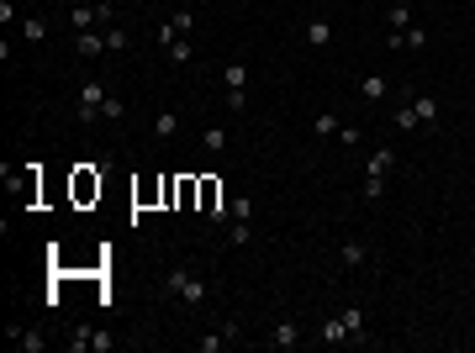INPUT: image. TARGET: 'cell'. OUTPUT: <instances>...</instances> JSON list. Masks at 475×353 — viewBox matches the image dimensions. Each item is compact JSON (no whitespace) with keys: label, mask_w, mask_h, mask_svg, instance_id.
Listing matches in <instances>:
<instances>
[{"label":"cell","mask_w":475,"mask_h":353,"mask_svg":"<svg viewBox=\"0 0 475 353\" xmlns=\"http://www.w3.org/2000/svg\"><path fill=\"white\" fill-rule=\"evenodd\" d=\"M396 127H401V132H423V121H417V111H412V101H406L401 111H396Z\"/></svg>","instance_id":"cell-24"},{"label":"cell","mask_w":475,"mask_h":353,"mask_svg":"<svg viewBox=\"0 0 475 353\" xmlns=\"http://www.w3.org/2000/svg\"><path fill=\"white\" fill-rule=\"evenodd\" d=\"M338 317H344V327H349V343H370V322H364V306H344Z\"/></svg>","instance_id":"cell-5"},{"label":"cell","mask_w":475,"mask_h":353,"mask_svg":"<svg viewBox=\"0 0 475 353\" xmlns=\"http://www.w3.org/2000/svg\"><path fill=\"white\" fill-rule=\"evenodd\" d=\"M201 148H206V153H222V148H227V132H222V127H206V132H201Z\"/></svg>","instance_id":"cell-22"},{"label":"cell","mask_w":475,"mask_h":353,"mask_svg":"<svg viewBox=\"0 0 475 353\" xmlns=\"http://www.w3.org/2000/svg\"><path fill=\"white\" fill-rule=\"evenodd\" d=\"M164 290L174 295V301H185V306H201L211 295V285H206V275L201 269H190V264H174L169 275H164Z\"/></svg>","instance_id":"cell-1"},{"label":"cell","mask_w":475,"mask_h":353,"mask_svg":"<svg viewBox=\"0 0 475 353\" xmlns=\"http://www.w3.org/2000/svg\"><path fill=\"white\" fill-rule=\"evenodd\" d=\"M428 43V32H423V26H401V32H391V48H396V53H417V48H423Z\"/></svg>","instance_id":"cell-7"},{"label":"cell","mask_w":475,"mask_h":353,"mask_svg":"<svg viewBox=\"0 0 475 353\" xmlns=\"http://www.w3.org/2000/svg\"><path fill=\"white\" fill-rule=\"evenodd\" d=\"M306 43H311V48H328V43H333V21H322V16L306 21Z\"/></svg>","instance_id":"cell-12"},{"label":"cell","mask_w":475,"mask_h":353,"mask_svg":"<svg viewBox=\"0 0 475 353\" xmlns=\"http://www.w3.org/2000/svg\"><path fill=\"white\" fill-rule=\"evenodd\" d=\"M412 111H417L423 127H433V121H439V101H433V95H412Z\"/></svg>","instance_id":"cell-14"},{"label":"cell","mask_w":475,"mask_h":353,"mask_svg":"<svg viewBox=\"0 0 475 353\" xmlns=\"http://www.w3.org/2000/svg\"><path fill=\"white\" fill-rule=\"evenodd\" d=\"M386 90H391L386 74H364V79H359V95H364V101H386Z\"/></svg>","instance_id":"cell-11"},{"label":"cell","mask_w":475,"mask_h":353,"mask_svg":"<svg viewBox=\"0 0 475 353\" xmlns=\"http://www.w3.org/2000/svg\"><path fill=\"white\" fill-rule=\"evenodd\" d=\"M264 343H269V348H296V343H301V327H296V322H275Z\"/></svg>","instance_id":"cell-9"},{"label":"cell","mask_w":475,"mask_h":353,"mask_svg":"<svg viewBox=\"0 0 475 353\" xmlns=\"http://www.w3.org/2000/svg\"><path fill=\"white\" fill-rule=\"evenodd\" d=\"M90 348H95V353H111V348H116V337H111V332H95V343H90Z\"/></svg>","instance_id":"cell-30"},{"label":"cell","mask_w":475,"mask_h":353,"mask_svg":"<svg viewBox=\"0 0 475 353\" xmlns=\"http://www.w3.org/2000/svg\"><path fill=\"white\" fill-rule=\"evenodd\" d=\"M169 26H174L180 37H190V26H196V16H190V11H174V16H169Z\"/></svg>","instance_id":"cell-28"},{"label":"cell","mask_w":475,"mask_h":353,"mask_svg":"<svg viewBox=\"0 0 475 353\" xmlns=\"http://www.w3.org/2000/svg\"><path fill=\"white\" fill-rule=\"evenodd\" d=\"M222 85H227V106L243 111V101H249V95H243V85H249V63H227V69H222Z\"/></svg>","instance_id":"cell-3"},{"label":"cell","mask_w":475,"mask_h":353,"mask_svg":"<svg viewBox=\"0 0 475 353\" xmlns=\"http://www.w3.org/2000/svg\"><path fill=\"white\" fill-rule=\"evenodd\" d=\"M317 343H349V327H344V317H328V322H322Z\"/></svg>","instance_id":"cell-15"},{"label":"cell","mask_w":475,"mask_h":353,"mask_svg":"<svg viewBox=\"0 0 475 353\" xmlns=\"http://www.w3.org/2000/svg\"><path fill=\"white\" fill-rule=\"evenodd\" d=\"M227 242H233V248H243V242H254V227H249V222H233V227H227Z\"/></svg>","instance_id":"cell-25"},{"label":"cell","mask_w":475,"mask_h":353,"mask_svg":"<svg viewBox=\"0 0 475 353\" xmlns=\"http://www.w3.org/2000/svg\"><path fill=\"white\" fill-rule=\"evenodd\" d=\"M11 343H16L21 353H43V348H48V337L37 332V327H11Z\"/></svg>","instance_id":"cell-10"},{"label":"cell","mask_w":475,"mask_h":353,"mask_svg":"<svg viewBox=\"0 0 475 353\" xmlns=\"http://www.w3.org/2000/svg\"><path fill=\"white\" fill-rule=\"evenodd\" d=\"M401 26H412V6H391V32H401Z\"/></svg>","instance_id":"cell-27"},{"label":"cell","mask_w":475,"mask_h":353,"mask_svg":"<svg viewBox=\"0 0 475 353\" xmlns=\"http://www.w3.org/2000/svg\"><path fill=\"white\" fill-rule=\"evenodd\" d=\"M69 21H74V32H90V26H101L95 6H74V11H69Z\"/></svg>","instance_id":"cell-17"},{"label":"cell","mask_w":475,"mask_h":353,"mask_svg":"<svg viewBox=\"0 0 475 353\" xmlns=\"http://www.w3.org/2000/svg\"><path fill=\"white\" fill-rule=\"evenodd\" d=\"M359 195H364V200H370V206H375V200L386 195V180H364V190H359Z\"/></svg>","instance_id":"cell-29"},{"label":"cell","mask_w":475,"mask_h":353,"mask_svg":"<svg viewBox=\"0 0 475 353\" xmlns=\"http://www.w3.org/2000/svg\"><path fill=\"white\" fill-rule=\"evenodd\" d=\"M64 343H69V353H90V343H95V327H74L69 337H64Z\"/></svg>","instance_id":"cell-18"},{"label":"cell","mask_w":475,"mask_h":353,"mask_svg":"<svg viewBox=\"0 0 475 353\" xmlns=\"http://www.w3.org/2000/svg\"><path fill=\"white\" fill-rule=\"evenodd\" d=\"M121 48H132V37L121 26H106V53H121Z\"/></svg>","instance_id":"cell-23"},{"label":"cell","mask_w":475,"mask_h":353,"mask_svg":"<svg viewBox=\"0 0 475 353\" xmlns=\"http://www.w3.org/2000/svg\"><path fill=\"white\" fill-rule=\"evenodd\" d=\"M74 53H79V58H101V53H106V32H101V26L74 32Z\"/></svg>","instance_id":"cell-6"},{"label":"cell","mask_w":475,"mask_h":353,"mask_svg":"<svg viewBox=\"0 0 475 353\" xmlns=\"http://www.w3.org/2000/svg\"><path fill=\"white\" fill-rule=\"evenodd\" d=\"M174 132H180V116H174V111H159V116H154V138H174Z\"/></svg>","instance_id":"cell-20"},{"label":"cell","mask_w":475,"mask_h":353,"mask_svg":"<svg viewBox=\"0 0 475 353\" xmlns=\"http://www.w3.org/2000/svg\"><path fill=\"white\" fill-rule=\"evenodd\" d=\"M338 127H344V121H338L333 111H317V116H311V132H317V138H338Z\"/></svg>","instance_id":"cell-16"},{"label":"cell","mask_w":475,"mask_h":353,"mask_svg":"<svg viewBox=\"0 0 475 353\" xmlns=\"http://www.w3.org/2000/svg\"><path fill=\"white\" fill-rule=\"evenodd\" d=\"M106 101H111V90H106L101 79H79V101H74L79 127H95V116L106 111Z\"/></svg>","instance_id":"cell-2"},{"label":"cell","mask_w":475,"mask_h":353,"mask_svg":"<svg viewBox=\"0 0 475 353\" xmlns=\"http://www.w3.org/2000/svg\"><path fill=\"white\" fill-rule=\"evenodd\" d=\"M338 259H344V269H359L364 259H370V248H364V242H354V237H349L344 248H338Z\"/></svg>","instance_id":"cell-13"},{"label":"cell","mask_w":475,"mask_h":353,"mask_svg":"<svg viewBox=\"0 0 475 353\" xmlns=\"http://www.w3.org/2000/svg\"><path fill=\"white\" fill-rule=\"evenodd\" d=\"M227 211H233L227 222H254V200L249 195H233V200H227Z\"/></svg>","instance_id":"cell-19"},{"label":"cell","mask_w":475,"mask_h":353,"mask_svg":"<svg viewBox=\"0 0 475 353\" xmlns=\"http://www.w3.org/2000/svg\"><path fill=\"white\" fill-rule=\"evenodd\" d=\"M21 37H26V43H43V37H48V21H43V16H26V21H21Z\"/></svg>","instance_id":"cell-21"},{"label":"cell","mask_w":475,"mask_h":353,"mask_svg":"<svg viewBox=\"0 0 475 353\" xmlns=\"http://www.w3.org/2000/svg\"><path fill=\"white\" fill-rule=\"evenodd\" d=\"M201 211H206L216 227L233 216V211H227V200H222V190H216V180H201Z\"/></svg>","instance_id":"cell-4"},{"label":"cell","mask_w":475,"mask_h":353,"mask_svg":"<svg viewBox=\"0 0 475 353\" xmlns=\"http://www.w3.org/2000/svg\"><path fill=\"white\" fill-rule=\"evenodd\" d=\"M227 343H233V337H227L222 327H216L211 337H201V343H196V348H201V353H216V348H227Z\"/></svg>","instance_id":"cell-26"},{"label":"cell","mask_w":475,"mask_h":353,"mask_svg":"<svg viewBox=\"0 0 475 353\" xmlns=\"http://www.w3.org/2000/svg\"><path fill=\"white\" fill-rule=\"evenodd\" d=\"M391 169H396V153H391V148H375L370 164H364V180H386Z\"/></svg>","instance_id":"cell-8"}]
</instances>
